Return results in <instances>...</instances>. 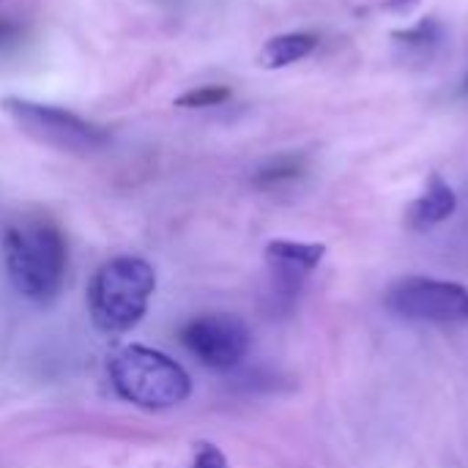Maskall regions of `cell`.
<instances>
[{"label":"cell","mask_w":468,"mask_h":468,"mask_svg":"<svg viewBox=\"0 0 468 468\" xmlns=\"http://www.w3.org/2000/svg\"><path fill=\"white\" fill-rule=\"evenodd\" d=\"M3 261L11 285L33 304H49L66 282L69 250L63 233L47 219H25L3 236Z\"/></svg>","instance_id":"6da1fadb"},{"label":"cell","mask_w":468,"mask_h":468,"mask_svg":"<svg viewBox=\"0 0 468 468\" xmlns=\"http://www.w3.org/2000/svg\"><path fill=\"white\" fill-rule=\"evenodd\" d=\"M156 291V271L148 261L118 255L99 266L88 285V310L90 321L101 335H126L132 332Z\"/></svg>","instance_id":"7a4b0ae2"},{"label":"cell","mask_w":468,"mask_h":468,"mask_svg":"<svg viewBox=\"0 0 468 468\" xmlns=\"http://www.w3.org/2000/svg\"><path fill=\"white\" fill-rule=\"evenodd\" d=\"M110 381L115 392L143 409L167 411L189 400L192 378L167 354L148 346H126L110 359Z\"/></svg>","instance_id":"3957f363"},{"label":"cell","mask_w":468,"mask_h":468,"mask_svg":"<svg viewBox=\"0 0 468 468\" xmlns=\"http://www.w3.org/2000/svg\"><path fill=\"white\" fill-rule=\"evenodd\" d=\"M0 110L36 143H44L49 148L66 151V154H96L107 145V132L96 123H88L85 118L69 112L66 107L30 101L22 96H5L0 101Z\"/></svg>","instance_id":"277c9868"},{"label":"cell","mask_w":468,"mask_h":468,"mask_svg":"<svg viewBox=\"0 0 468 468\" xmlns=\"http://www.w3.org/2000/svg\"><path fill=\"white\" fill-rule=\"evenodd\" d=\"M387 307L409 321L468 324V288L450 280L406 277L389 288Z\"/></svg>","instance_id":"5b68a950"},{"label":"cell","mask_w":468,"mask_h":468,"mask_svg":"<svg viewBox=\"0 0 468 468\" xmlns=\"http://www.w3.org/2000/svg\"><path fill=\"white\" fill-rule=\"evenodd\" d=\"M181 343L200 365H206L208 370L225 373V370L239 367L247 359L252 335H250V326L239 315L211 313V315L192 318L181 329Z\"/></svg>","instance_id":"8992f818"},{"label":"cell","mask_w":468,"mask_h":468,"mask_svg":"<svg viewBox=\"0 0 468 468\" xmlns=\"http://www.w3.org/2000/svg\"><path fill=\"white\" fill-rule=\"evenodd\" d=\"M326 255V244H307V241H288V239H274L266 244V258L274 266L280 285L285 291H296L302 277H307L313 269L321 266Z\"/></svg>","instance_id":"52a82bcc"},{"label":"cell","mask_w":468,"mask_h":468,"mask_svg":"<svg viewBox=\"0 0 468 468\" xmlns=\"http://www.w3.org/2000/svg\"><path fill=\"white\" fill-rule=\"evenodd\" d=\"M458 211V195L455 189L439 176L433 173L428 178V189L422 192V197H417L409 208V222L417 230H428L433 225H441L444 219H450Z\"/></svg>","instance_id":"ba28073f"},{"label":"cell","mask_w":468,"mask_h":468,"mask_svg":"<svg viewBox=\"0 0 468 468\" xmlns=\"http://www.w3.org/2000/svg\"><path fill=\"white\" fill-rule=\"evenodd\" d=\"M318 47V38L313 33H280L271 36L263 49L258 52V66L263 69H285L296 60H304L313 49Z\"/></svg>","instance_id":"9c48e42d"},{"label":"cell","mask_w":468,"mask_h":468,"mask_svg":"<svg viewBox=\"0 0 468 468\" xmlns=\"http://www.w3.org/2000/svg\"><path fill=\"white\" fill-rule=\"evenodd\" d=\"M228 99H230V88L228 85H200V88H192V90L181 93L176 99V107L203 110V107H217V104H222Z\"/></svg>","instance_id":"30bf717a"},{"label":"cell","mask_w":468,"mask_h":468,"mask_svg":"<svg viewBox=\"0 0 468 468\" xmlns=\"http://www.w3.org/2000/svg\"><path fill=\"white\" fill-rule=\"evenodd\" d=\"M392 38L400 41V44H409V47H417V49H425V47H433L439 38H441V25L428 16L422 22H417L414 27H406V30H392Z\"/></svg>","instance_id":"8fae6325"},{"label":"cell","mask_w":468,"mask_h":468,"mask_svg":"<svg viewBox=\"0 0 468 468\" xmlns=\"http://www.w3.org/2000/svg\"><path fill=\"white\" fill-rule=\"evenodd\" d=\"M299 170H302V165H299L296 159H280V162H274L271 167H266V170H261V173H258V184H261V186L282 184V181L296 178V176H299Z\"/></svg>","instance_id":"7c38bea8"},{"label":"cell","mask_w":468,"mask_h":468,"mask_svg":"<svg viewBox=\"0 0 468 468\" xmlns=\"http://www.w3.org/2000/svg\"><path fill=\"white\" fill-rule=\"evenodd\" d=\"M192 468H228V458L219 447L214 444H203L195 455V463Z\"/></svg>","instance_id":"4fadbf2b"},{"label":"cell","mask_w":468,"mask_h":468,"mask_svg":"<svg viewBox=\"0 0 468 468\" xmlns=\"http://www.w3.org/2000/svg\"><path fill=\"white\" fill-rule=\"evenodd\" d=\"M16 33H19V30H16V25H14V22H8V19H0V44L11 41Z\"/></svg>","instance_id":"5bb4252c"},{"label":"cell","mask_w":468,"mask_h":468,"mask_svg":"<svg viewBox=\"0 0 468 468\" xmlns=\"http://www.w3.org/2000/svg\"><path fill=\"white\" fill-rule=\"evenodd\" d=\"M420 0H392V3H387V8H400V11H409L411 5H417Z\"/></svg>","instance_id":"9a60e30c"},{"label":"cell","mask_w":468,"mask_h":468,"mask_svg":"<svg viewBox=\"0 0 468 468\" xmlns=\"http://www.w3.org/2000/svg\"><path fill=\"white\" fill-rule=\"evenodd\" d=\"M463 93H468V74H466V80H463Z\"/></svg>","instance_id":"2e32d148"}]
</instances>
